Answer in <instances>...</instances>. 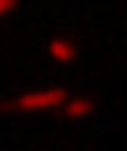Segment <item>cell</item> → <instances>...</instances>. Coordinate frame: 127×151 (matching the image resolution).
Instances as JSON below:
<instances>
[{"mask_svg":"<svg viewBox=\"0 0 127 151\" xmlns=\"http://www.w3.org/2000/svg\"><path fill=\"white\" fill-rule=\"evenodd\" d=\"M46 55L58 65H70L77 58V46H75L72 39H67V36H53L46 43Z\"/></svg>","mask_w":127,"mask_h":151,"instance_id":"obj_2","label":"cell"},{"mask_svg":"<svg viewBox=\"0 0 127 151\" xmlns=\"http://www.w3.org/2000/svg\"><path fill=\"white\" fill-rule=\"evenodd\" d=\"M17 7H19V3H12V0H0V19L10 17Z\"/></svg>","mask_w":127,"mask_h":151,"instance_id":"obj_4","label":"cell"},{"mask_svg":"<svg viewBox=\"0 0 127 151\" xmlns=\"http://www.w3.org/2000/svg\"><path fill=\"white\" fill-rule=\"evenodd\" d=\"M98 103L91 96H72L67 99V103L62 106V118L75 122V120H84V118H91L96 113Z\"/></svg>","mask_w":127,"mask_h":151,"instance_id":"obj_3","label":"cell"},{"mask_svg":"<svg viewBox=\"0 0 127 151\" xmlns=\"http://www.w3.org/2000/svg\"><path fill=\"white\" fill-rule=\"evenodd\" d=\"M70 99V89L67 86H43V89H31V91H22L12 96V101L7 103L10 110H24V113H39V110H55L62 108Z\"/></svg>","mask_w":127,"mask_h":151,"instance_id":"obj_1","label":"cell"}]
</instances>
